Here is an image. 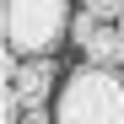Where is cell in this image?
I'll return each instance as SVG.
<instances>
[{"mask_svg": "<svg viewBox=\"0 0 124 124\" xmlns=\"http://www.w3.org/2000/svg\"><path fill=\"white\" fill-rule=\"evenodd\" d=\"M97 27H102V22H97V16H92V11H76V22H70V43H81V49H86Z\"/></svg>", "mask_w": 124, "mask_h": 124, "instance_id": "5b68a950", "label": "cell"}, {"mask_svg": "<svg viewBox=\"0 0 124 124\" xmlns=\"http://www.w3.org/2000/svg\"><path fill=\"white\" fill-rule=\"evenodd\" d=\"M59 81H65V76L54 70V54H43V59H22V76H16L11 86L22 92V102L32 108V102H54Z\"/></svg>", "mask_w": 124, "mask_h": 124, "instance_id": "3957f363", "label": "cell"}, {"mask_svg": "<svg viewBox=\"0 0 124 124\" xmlns=\"http://www.w3.org/2000/svg\"><path fill=\"white\" fill-rule=\"evenodd\" d=\"M86 65H108V70H124V32L113 22H102L86 43Z\"/></svg>", "mask_w": 124, "mask_h": 124, "instance_id": "277c9868", "label": "cell"}, {"mask_svg": "<svg viewBox=\"0 0 124 124\" xmlns=\"http://www.w3.org/2000/svg\"><path fill=\"white\" fill-rule=\"evenodd\" d=\"M70 0H0V32L22 59H43L70 38Z\"/></svg>", "mask_w": 124, "mask_h": 124, "instance_id": "7a4b0ae2", "label": "cell"}, {"mask_svg": "<svg viewBox=\"0 0 124 124\" xmlns=\"http://www.w3.org/2000/svg\"><path fill=\"white\" fill-rule=\"evenodd\" d=\"M22 124H54V102H32L22 113Z\"/></svg>", "mask_w": 124, "mask_h": 124, "instance_id": "52a82bcc", "label": "cell"}, {"mask_svg": "<svg viewBox=\"0 0 124 124\" xmlns=\"http://www.w3.org/2000/svg\"><path fill=\"white\" fill-rule=\"evenodd\" d=\"M81 11H92L97 22H119V16H124V0H81Z\"/></svg>", "mask_w": 124, "mask_h": 124, "instance_id": "8992f818", "label": "cell"}, {"mask_svg": "<svg viewBox=\"0 0 124 124\" xmlns=\"http://www.w3.org/2000/svg\"><path fill=\"white\" fill-rule=\"evenodd\" d=\"M54 124H124V70L76 65L54 92Z\"/></svg>", "mask_w": 124, "mask_h": 124, "instance_id": "6da1fadb", "label": "cell"}, {"mask_svg": "<svg viewBox=\"0 0 124 124\" xmlns=\"http://www.w3.org/2000/svg\"><path fill=\"white\" fill-rule=\"evenodd\" d=\"M113 27H119V32H124V16H119V22H113Z\"/></svg>", "mask_w": 124, "mask_h": 124, "instance_id": "ba28073f", "label": "cell"}]
</instances>
